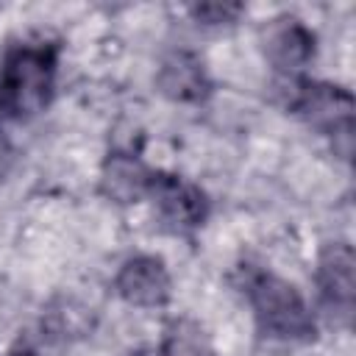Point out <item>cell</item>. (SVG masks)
<instances>
[{
    "label": "cell",
    "instance_id": "obj_1",
    "mask_svg": "<svg viewBox=\"0 0 356 356\" xmlns=\"http://www.w3.org/2000/svg\"><path fill=\"white\" fill-rule=\"evenodd\" d=\"M56 86V50L50 44H19L0 67V114L28 120L44 111Z\"/></svg>",
    "mask_w": 356,
    "mask_h": 356
},
{
    "label": "cell",
    "instance_id": "obj_2",
    "mask_svg": "<svg viewBox=\"0 0 356 356\" xmlns=\"http://www.w3.org/2000/svg\"><path fill=\"white\" fill-rule=\"evenodd\" d=\"M248 303L270 337L278 339H309L314 334V317L306 298L295 289V284L281 275L256 270L245 281Z\"/></svg>",
    "mask_w": 356,
    "mask_h": 356
},
{
    "label": "cell",
    "instance_id": "obj_3",
    "mask_svg": "<svg viewBox=\"0 0 356 356\" xmlns=\"http://www.w3.org/2000/svg\"><path fill=\"white\" fill-rule=\"evenodd\" d=\"M292 111H298L309 125L328 134L334 139V150L339 156H350L353 147V97L350 92L331 83H298L292 97Z\"/></svg>",
    "mask_w": 356,
    "mask_h": 356
},
{
    "label": "cell",
    "instance_id": "obj_4",
    "mask_svg": "<svg viewBox=\"0 0 356 356\" xmlns=\"http://www.w3.org/2000/svg\"><path fill=\"white\" fill-rule=\"evenodd\" d=\"M114 289L128 306L161 309L172 295V278L159 256L136 253L120 264L114 275Z\"/></svg>",
    "mask_w": 356,
    "mask_h": 356
},
{
    "label": "cell",
    "instance_id": "obj_5",
    "mask_svg": "<svg viewBox=\"0 0 356 356\" xmlns=\"http://www.w3.org/2000/svg\"><path fill=\"white\" fill-rule=\"evenodd\" d=\"M314 278L325 306L350 314L356 298V256L348 242H328L320 250Z\"/></svg>",
    "mask_w": 356,
    "mask_h": 356
},
{
    "label": "cell",
    "instance_id": "obj_6",
    "mask_svg": "<svg viewBox=\"0 0 356 356\" xmlns=\"http://www.w3.org/2000/svg\"><path fill=\"white\" fill-rule=\"evenodd\" d=\"M150 200L156 203L161 220L167 225H172L175 231H186V228H197L203 220H206V211H209V203H206V195L178 178V175H161L156 172V181H153V189H150Z\"/></svg>",
    "mask_w": 356,
    "mask_h": 356
},
{
    "label": "cell",
    "instance_id": "obj_7",
    "mask_svg": "<svg viewBox=\"0 0 356 356\" xmlns=\"http://www.w3.org/2000/svg\"><path fill=\"white\" fill-rule=\"evenodd\" d=\"M156 181V170H150L136 153L117 150L108 153L100 167V192L120 206L139 203L142 197H150Z\"/></svg>",
    "mask_w": 356,
    "mask_h": 356
},
{
    "label": "cell",
    "instance_id": "obj_8",
    "mask_svg": "<svg viewBox=\"0 0 356 356\" xmlns=\"http://www.w3.org/2000/svg\"><path fill=\"white\" fill-rule=\"evenodd\" d=\"M264 56L278 72L295 75L314 56V33L298 17H275L264 31Z\"/></svg>",
    "mask_w": 356,
    "mask_h": 356
},
{
    "label": "cell",
    "instance_id": "obj_9",
    "mask_svg": "<svg viewBox=\"0 0 356 356\" xmlns=\"http://www.w3.org/2000/svg\"><path fill=\"white\" fill-rule=\"evenodd\" d=\"M156 86L172 103H200L211 92V81L203 70V61L186 50H178L161 61Z\"/></svg>",
    "mask_w": 356,
    "mask_h": 356
},
{
    "label": "cell",
    "instance_id": "obj_10",
    "mask_svg": "<svg viewBox=\"0 0 356 356\" xmlns=\"http://www.w3.org/2000/svg\"><path fill=\"white\" fill-rule=\"evenodd\" d=\"M159 356H214V345L200 323L178 317L164 328Z\"/></svg>",
    "mask_w": 356,
    "mask_h": 356
},
{
    "label": "cell",
    "instance_id": "obj_11",
    "mask_svg": "<svg viewBox=\"0 0 356 356\" xmlns=\"http://www.w3.org/2000/svg\"><path fill=\"white\" fill-rule=\"evenodd\" d=\"M239 6H231V3H200L192 8V17L203 25H225V22H234L239 17Z\"/></svg>",
    "mask_w": 356,
    "mask_h": 356
},
{
    "label": "cell",
    "instance_id": "obj_12",
    "mask_svg": "<svg viewBox=\"0 0 356 356\" xmlns=\"http://www.w3.org/2000/svg\"><path fill=\"white\" fill-rule=\"evenodd\" d=\"M8 156V145H6V136H3V131H0V161Z\"/></svg>",
    "mask_w": 356,
    "mask_h": 356
}]
</instances>
